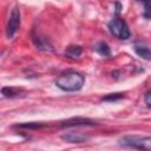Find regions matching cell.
<instances>
[{
    "instance_id": "ba28073f",
    "label": "cell",
    "mask_w": 151,
    "mask_h": 151,
    "mask_svg": "<svg viewBox=\"0 0 151 151\" xmlns=\"http://www.w3.org/2000/svg\"><path fill=\"white\" fill-rule=\"evenodd\" d=\"M33 41H34L35 46H37L39 50H41V51H52V50H53L52 46L48 44V41H47L46 39L41 38V37H34V38H33Z\"/></svg>"
},
{
    "instance_id": "8fae6325",
    "label": "cell",
    "mask_w": 151,
    "mask_h": 151,
    "mask_svg": "<svg viewBox=\"0 0 151 151\" xmlns=\"http://www.w3.org/2000/svg\"><path fill=\"white\" fill-rule=\"evenodd\" d=\"M94 50L103 57H110L111 55V51H110V47L109 45L105 42V41H99L96 46H94Z\"/></svg>"
},
{
    "instance_id": "6da1fadb",
    "label": "cell",
    "mask_w": 151,
    "mask_h": 151,
    "mask_svg": "<svg viewBox=\"0 0 151 151\" xmlns=\"http://www.w3.org/2000/svg\"><path fill=\"white\" fill-rule=\"evenodd\" d=\"M84 83H85L84 76L76 71L66 72L55 79V85L60 90L66 92H74V91L81 90V87L84 86Z\"/></svg>"
},
{
    "instance_id": "4fadbf2b",
    "label": "cell",
    "mask_w": 151,
    "mask_h": 151,
    "mask_svg": "<svg viewBox=\"0 0 151 151\" xmlns=\"http://www.w3.org/2000/svg\"><path fill=\"white\" fill-rule=\"evenodd\" d=\"M123 97H124V94H122V93H111V94H109L106 97H103V100H105V101H114V100H118V99H120Z\"/></svg>"
},
{
    "instance_id": "277c9868",
    "label": "cell",
    "mask_w": 151,
    "mask_h": 151,
    "mask_svg": "<svg viewBox=\"0 0 151 151\" xmlns=\"http://www.w3.org/2000/svg\"><path fill=\"white\" fill-rule=\"evenodd\" d=\"M19 26H20V12H19L18 7H14L11 12L9 20L7 24V29H6L7 38H12L15 34V32L18 31Z\"/></svg>"
},
{
    "instance_id": "8992f818",
    "label": "cell",
    "mask_w": 151,
    "mask_h": 151,
    "mask_svg": "<svg viewBox=\"0 0 151 151\" xmlns=\"http://www.w3.org/2000/svg\"><path fill=\"white\" fill-rule=\"evenodd\" d=\"M96 123L87 118H71L65 122H61V127H70V126H79V125H94Z\"/></svg>"
},
{
    "instance_id": "7c38bea8",
    "label": "cell",
    "mask_w": 151,
    "mask_h": 151,
    "mask_svg": "<svg viewBox=\"0 0 151 151\" xmlns=\"http://www.w3.org/2000/svg\"><path fill=\"white\" fill-rule=\"evenodd\" d=\"M42 126H44V124H41V123H35V122L17 125V127H20V129H40V127H42Z\"/></svg>"
},
{
    "instance_id": "3957f363",
    "label": "cell",
    "mask_w": 151,
    "mask_h": 151,
    "mask_svg": "<svg viewBox=\"0 0 151 151\" xmlns=\"http://www.w3.org/2000/svg\"><path fill=\"white\" fill-rule=\"evenodd\" d=\"M109 31L113 37L118 39L125 40L130 38V29L124 19H120V18L112 19L109 22Z\"/></svg>"
},
{
    "instance_id": "30bf717a",
    "label": "cell",
    "mask_w": 151,
    "mask_h": 151,
    "mask_svg": "<svg viewBox=\"0 0 151 151\" xmlns=\"http://www.w3.org/2000/svg\"><path fill=\"white\" fill-rule=\"evenodd\" d=\"M21 92H22V90L18 88V87H7V86H5V87L1 88V93H2V96H4L5 98H13V97H17V96H19Z\"/></svg>"
},
{
    "instance_id": "2e32d148",
    "label": "cell",
    "mask_w": 151,
    "mask_h": 151,
    "mask_svg": "<svg viewBox=\"0 0 151 151\" xmlns=\"http://www.w3.org/2000/svg\"><path fill=\"white\" fill-rule=\"evenodd\" d=\"M137 1H139V2H142V4L144 5V4H146V2H150L151 0H137Z\"/></svg>"
},
{
    "instance_id": "5b68a950",
    "label": "cell",
    "mask_w": 151,
    "mask_h": 151,
    "mask_svg": "<svg viewBox=\"0 0 151 151\" xmlns=\"http://www.w3.org/2000/svg\"><path fill=\"white\" fill-rule=\"evenodd\" d=\"M61 139L67 142V143H77V144H80V143H85L88 140V137L81 134V133H78V132H68V133H65L61 136Z\"/></svg>"
},
{
    "instance_id": "9a60e30c",
    "label": "cell",
    "mask_w": 151,
    "mask_h": 151,
    "mask_svg": "<svg viewBox=\"0 0 151 151\" xmlns=\"http://www.w3.org/2000/svg\"><path fill=\"white\" fill-rule=\"evenodd\" d=\"M144 100H145V104H146L149 107H151V91H147V92L145 93Z\"/></svg>"
},
{
    "instance_id": "5bb4252c",
    "label": "cell",
    "mask_w": 151,
    "mask_h": 151,
    "mask_svg": "<svg viewBox=\"0 0 151 151\" xmlns=\"http://www.w3.org/2000/svg\"><path fill=\"white\" fill-rule=\"evenodd\" d=\"M143 17L145 19H151V1L144 4V12H143Z\"/></svg>"
},
{
    "instance_id": "52a82bcc",
    "label": "cell",
    "mask_w": 151,
    "mask_h": 151,
    "mask_svg": "<svg viewBox=\"0 0 151 151\" xmlns=\"http://www.w3.org/2000/svg\"><path fill=\"white\" fill-rule=\"evenodd\" d=\"M83 53V47L79 45H70L65 50V57L70 59H77Z\"/></svg>"
},
{
    "instance_id": "7a4b0ae2",
    "label": "cell",
    "mask_w": 151,
    "mask_h": 151,
    "mask_svg": "<svg viewBox=\"0 0 151 151\" xmlns=\"http://www.w3.org/2000/svg\"><path fill=\"white\" fill-rule=\"evenodd\" d=\"M120 145L140 149V150H151V137H140V136H125L119 139Z\"/></svg>"
},
{
    "instance_id": "9c48e42d",
    "label": "cell",
    "mask_w": 151,
    "mask_h": 151,
    "mask_svg": "<svg viewBox=\"0 0 151 151\" xmlns=\"http://www.w3.org/2000/svg\"><path fill=\"white\" fill-rule=\"evenodd\" d=\"M134 52L143 59L151 61V48L146 46H134Z\"/></svg>"
}]
</instances>
